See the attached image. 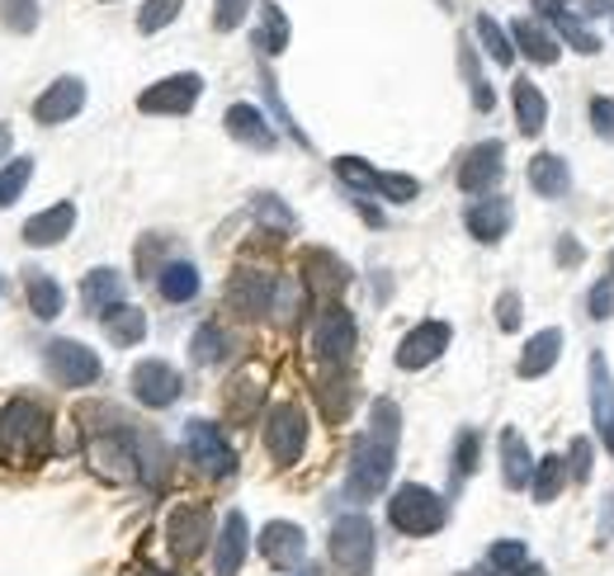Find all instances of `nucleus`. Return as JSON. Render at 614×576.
<instances>
[{
    "instance_id": "obj_1",
    "label": "nucleus",
    "mask_w": 614,
    "mask_h": 576,
    "mask_svg": "<svg viewBox=\"0 0 614 576\" xmlns=\"http://www.w3.org/2000/svg\"><path fill=\"white\" fill-rule=\"evenodd\" d=\"M398 435H402V411L392 397H379L369 411V430L354 445L350 459V496L354 501H373L392 482V463H398Z\"/></svg>"
},
{
    "instance_id": "obj_2",
    "label": "nucleus",
    "mask_w": 614,
    "mask_h": 576,
    "mask_svg": "<svg viewBox=\"0 0 614 576\" xmlns=\"http://www.w3.org/2000/svg\"><path fill=\"white\" fill-rule=\"evenodd\" d=\"M48 445H52V416L29 397H14L0 411V449L14 453V459H43Z\"/></svg>"
},
{
    "instance_id": "obj_3",
    "label": "nucleus",
    "mask_w": 614,
    "mask_h": 576,
    "mask_svg": "<svg viewBox=\"0 0 614 576\" xmlns=\"http://www.w3.org/2000/svg\"><path fill=\"white\" fill-rule=\"evenodd\" d=\"M449 520V506L440 491H430L421 482H402L398 491L388 496V525L407 534V539H426Z\"/></svg>"
},
{
    "instance_id": "obj_4",
    "label": "nucleus",
    "mask_w": 614,
    "mask_h": 576,
    "mask_svg": "<svg viewBox=\"0 0 614 576\" xmlns=\"http://www.w3.org/2000/svg\"><path fill=\"white\" fill-rule=\"evenodd\" d=\"M331 572L335 576H369L373 567V525H369V515L360 510H350L341 515V520L331 525Z\"/></svg>"
},
{
    "instance_id": "obj_5",
    "label": "nucleus",
    "mask_w": 614,
    "mask_h": 576,
    "mask_svg": "<svg viewBox=\"0 0 614 576\" xmlns=\"http://www.w3.org/2000/svg\"><path fill=\"white\" fill-rule=\"evenodd\" d=\"M354 341H360V326H354V312H350V307L327 303L322 312H316L312 350L327 360V369H341L350 354H354Z\"/></svg>"
},
{
    "instance_id": "obj_6",
    "label": "nucleus",
    "mask_w": 614,
    "mask_h": 576,
    "mask_svg": "<svg viewBox=\"0 0 614 576\" xmlns=\"http://www.w3.org/2000/svg\"><path fill=\"white\" fill-rule=\"evenodd\" d=\"M208 539H213V510H208V501H185V506L170 510L166 544L175 553V563H194Z\"/></svg>"
},
{
    "instance_id": "obj_7",
    "label": "nucleus",
    "mask_w": 614,
    "mask_h": 576,
    "mask_svg": "<svg viewBox=\"0 0 614 576\" xmlns=\"http://www.w3.org/2000/svg\"><path fill=\"white\" fill-rule=\"evenodd\" d=\"M265 449H270V459L280 468L303 459V449H308V416H303V407H293V402L270 407V416H265Z\"/></svg>"
},
{
    "instance_id": "obj_8",
    "label": "nucleus",
    "mask_w": 614,
    "mask_h": 576,
    "mask_svg": "<svg viewBox=\"0 0 614 576\" xmlns=\"http://www.w3.org/2000/svg\"><path fill=\"white\" fill-rule=\"evenodd\" d=\"M185 449H189L194 468L208 472V478H232L236 472V449L227 445V435L213 421H189L185 426Z\"/></svg>"
},
{
    "instance_id": "obj_9",
    "label": "nucleus",
    "mask_w": 614,
    "mask_h": 576,
    "mask_svg": "<svg viewBox=\"0 0 614 576\" xmlns=\"http://www.w3.org/2000/svg\"><path fill=\"white\" fill-rule=\"evenodd\" d=\"M43 360H48V373L62 388H90L105 373L100 354H95L90 345H81V341H48Z\"/></svg>"
},
{
    "instance_id": "obj_10",
    "label": "nucleus",
    "mask_w": 614,
    "mask_h": 576,
    "mask_svg": "<svg viewBox=\"0 0 614 576\" xmlns=\"http://www.w3.org/2000/svg\"><path fill=\"white\" fill-rule=\"evenodd\" d=\"M506 175V143H497V137H487V143L468 147L464 166H459V189L464 194H491V185H497Z\"/></svg>"
},
{
    "instance_id": "obj_11",
    "label": "nucleus",
    "mask_w": 614,
    "mask_h": 576,
    "mask_svg": "<svg viewBox=\"0 0 614 576\" xmlns=\"http://www.w3.org/2000/svg\"><path fill=\"white\" fill-rule=\"evenodd\" d=\"M255 544H261V558H265L274 572H299L303 558H308V534L293 525V520H270Z\"/></svg>"
},
{
    "instance_id": "obj_12",
    "label": "nucleus",
    "mask_w": 614,
    "mask_h": 576,
    "mask_svg": "<svg viewBox=\"0 0 614 576\" xmlns=\"http://www.w3.org/2000/svg\"><path fill=\"white\" fill-rule=\"evenodd\" d=\"M199 90H204V76L181 71V76H166V81H156L152 90H143L137 109H143V114H189L194 105H199Z\"/></svg>"
},
{
    "instance_id": "obj_13",
    "label": "nucleus",
    "mask_w": 614,
    "mask_h": 576,
    "mask_svg": "<svg viewBox=\"0 0 614 576\" xmlns=\"http://www.w3.org/2000/svg\"><path fill=\"white\" fill-rule=\"evenodd\" d=\"M128 383H133V397H137V402L152 407V411L170 407L175 397L185 392V379H181V373H175L166 360H143V364L133 369V379H128Z\"/></svg>"
},
{
    "instance_id": "obj_14",
    "label": "nucleus",
    "mask_w": 614,
    "mask_h": 576,
    "mask_svg": "<svg viewBox=\"0 0 614 576\" xmlns=\"http://www.w3.org/2000/svg\"><path fill=\"white\" fill-rule=\"evenodd\" d=\"M586 373H591V426H596L605 453L614 459V379H610V360L601 350L591 354Z\"/></svg>"
},
{
    "instance_id": "obj_15",
    "label": "nucleus",
    "mask_w": 614,
    "mask_h": 576,
    "mask_svg": "<svg viewBox=\"0 0 614 576\" xmlns=\"http://www.w3.org/2000/svg\"><path fill=\"white\" fill-rule=\"evenodd\" d=\"M510 217H515V208H510L506 194H483V198H472V204L464 208V227L478 236L483 246H497L501 236L510 232Z\"/></svg>"
},
{
    "instance_id": "obj_16",
    "label": "nucleus",
    "mask_w": 614,
    "mask_h": 576,
    "mask_svg": "<svg viewBox=\"0 0 614 576\" xmlns=\"http://www.w3.org/2000/svg\"><path fill=\"white\" fill-rule=\"evenodd\" d=\"M449 322H421V326H411L407 335H402V345H398V369H407V373H416V369H426V364H435L445 354V345H449Z\"/></svg>"
},
{
    "instance_id": "obj_17",
    "label": "nucleus",
    "mask_w": 614,
    "mask_h": 576,
    "mask_svg": "<svg viewBox=\"0 0 614 576\" xmlns=\"http://www.w3.org/2000/svg\"><path fill=\"white\" fill-rule=\"evenodd\" d=\"M86 109V81L81 76H62V81H52L43 95L33 99V118L38 124H67V118H76Z\"/></svg>"
},
{
    "instance_id": "obj_18",
    "label": "nucleus",
    "mask_w": 614,
    "mask_h": 576,
    "mask_svg": "<svg viewBox=\"0 0 614 576\" xmlns=\"http://www.w3.org/2000/svg\"><path fill=\"white\" fill-rule=\"evenodd\" d=\"M251 553V529H246V515L242 510H227L223 515V529H217V544H213V576H236Z\"/></svg>"
},
{
    "instance_id": "obj_19",
    "label": "nucleus",
    "mask_w": 614,
    "mask_h": 576,
    "mask_svg": "<svg viewBox=\"0 0 614 576\" xmlns=\"http://www.w3.org/2000/svg\"><path fill=\"white\" fill-rule=\"evenodd\" d=\"M274 297H280V280H274V274H261V270H242L227 289V303L246 316L274 312Z\"/></svg>"
},
{
    "instance_id": "obj_20",
    "label": "nucleus",
    "mask_w": 614,
    "mask_h": 576,
    "mask_svg": "<svg viewBox=\"0 0 614 576\" xmlns=\"http://www.w3.org/2000/svg\"><path fill=\"white\" fill-rule=\"evenodd\" d=\"M534 10H539V14L548 19V25L563 33V43H567V48H577V52H586V57H596V52H601V38L591 33L577 14H572V10L563 6V0H534Z\"/></svg>"
},
{
    "instance_id": "obj_21",
    "label": "nucleus",
    "mask_w": 614,
    "mask_h": 576,
    "mask_svg": "<svg viewBox=\"0 0 614 576\" xmlns=\"http://www.w3.org/2000/svg\"><path fill=\"white\" fill-rule=\"evenodd\" d=\"M510 105H515V124H520L525 137H539V133H544V124H548V99H544L539 86L529 81V76H515Z\"/></svg>"
},
{
    "instance_id": "obj_22",
    "label": "nucleus",
    "mask_w": 614,
    "mask_h": 576,
    "mask_svg": "<svg viewBox=\"0 0 614 576\" xmlns=\"http://www.w3.org/2000/svg\"><path fill=\"white\" fill-rule=\"evenodd\" d=\"M71 227H76V204H52L25 223V242L29 246H57L62 236H71Z\"/></svg>"
},
{
    "instance_id": "obj_23",
    "label": "nucleus",
    "mask_w": 614,
    "mask_h": 576,
    "mask_svg": "<svg viewBox=\"0 0 614 576\" xmlns=\"http://www.w3.org/2000/svg\"><path fill=\"white\" fill-rule=\"evenodd\" d=\"M529 189L539 198H567L572 194V166L563 162V156L539 152L529 162Z\"/></svg>"
},
{
    "instance_id": "obj_24",
    "label": "nucleus",
    "mask_w": 614,
    "mask_h": 576,
    "mask_svg": "<svg viewBox=\"0 0 614 576\" xmlns=\"http://www.w3.org/2000/svg\"><path fill=\"white\" fill-rule=\"evenodd\" d=\"M501 482L510 491H525L534 482V459H529V440L520 430H501Z\"/></svg>"
},
{
    "instance_id": "obj_25",
    "label": "nucleus",
    "mask_w": 614,
    "mask_h": 576,
    "mask_svg": "<svg viewBox=\"0 0 614 576\" xmlns=\"http://www.w3.org/2000/svg\"><path fill=\"white\" fill-rule=\"evenodd\" d=\"M558 354H563V331L548 326L539 335H529V345L520 354V364H515V373H520V379H544V373L558 364Z\"/></svg>"
},
{
    "instance_id": "obj_26",
    "label": "nucleus",
    "mask_w": 614,
    "mask_h": 576,
    "mask_svg": "<svg viewBox=\"0 0 614 576\" xmlns=\"http://www.w3.org/2000/svg\"><path fill=\"white\" fill-rule=\"evenodd\" d=\"M223 124H227V133L236 137V143H246L255 152H270L274 147V128L265 124V114L255 109V105H232Z\"/></svg>"
},
{
    "instance_id": "obj_27",
    "label": "nucleus",
    "mask_w": 614,
    "mask_h": 576,
    "mask_svg": "<svg viewBox=\"0 0 614 576\" xmlns=\"http://www.w3.org/2000/svg\"><path fill=\"white\" fill-rule=\"evenodd\" d=\"M510 43H520V52L529 57V62H539V67H553L558 62V38H553L539 19H515L510 25Z\"/></svg>"
},
{
    "instance_id": "obj_28",
    "label": "nucleus",
    "mask_w": 614,
    "mask_h": 576,
    "mask_svg": "<svg viewBox=\"0 0 614 576\" xmlns=\"http://www.w3.org/2000/svg\"><path fill=\"white\" fill-rule=\"evenodd\" d=\"M25 293H29V312L38 322H52V316H62V307H67L62 284L43 270H25Z\"/></svg>"
},
{
    "instance_id": "obj_29",
    "label": "nucleus",
    "mask_w": 614,
    "mask_h": 576,
    "mask_svg": "<svg viewBox=\"0 0 614 576\" xmlns=\"http://www.w3.org/2000/svg\"><path fill=\"white\" fill-rule=\"evenodd\" d=\"M81 297H86L90 316H105L109 307L124 303V274H118V270H90L86 284H81Z\"/></svg>"
},
{
    "instance_id": "obj_30",
    "label": "nucleus",
    "mask_w": 614,
    "mask_h": 576,
    "mask_svg": "<svg viewBox=\"0 0 614 576\" xmlns=\"http://www.w3.org/2000/svg\"><path fill=\"white\" fill-rule=\"evenodd\" d=\"M308 284H312V293L316 297H335V293H341L345 284H350V270L341 265V261H335V255H327V251H308Z\"/></svg>"
},
{
    "instance_id": "obj_31",
    "label": "nucleus",
    "mask_w": 614,
    "mask_h": 576,
    "mask_svg": "<svg viewBox=\"0 0 614 576\" xmlns=\"http://www.w3.org/2000/svg\"><path fill=\"white\" fill-rule=\"evenodd\" d=\"M567 478H572V468H567L563 453H548V459H539V463H534V482H529L534 501L553 506V501H558V491L567 487Z\"/></svg>"
},
{
    "instance_id": "obj_32",
    "label": "nucleus",
    "mask_w": 614,
    "mask_h": 576,
    "mask_svg": "<svg viewBox=\"0 0 614 576\" xmlns=\"http://www.w3.org/2000/svg\"><path fill=\"white\" fill-rule=\"evenodd\" d=\"M105 331H109V341L114 345H137L147 335V312L143 307H133V303H118V307H109L105 316Z\"/></svg>"
},
{
    "instance_id": "obj_33",
    "label": "nucleus",
    "mask_w": 614,
    "mask_h": 576,
    "mask_svg": "<svg viewBox=\"0 0 614 576\" xmlns=\"http://www.w3.org/2000/svg\"><path fill=\"white\" fill-rule=\"evenodd\" d=\"M156 289H162L166 303H189V297L199 293V270L189 261H170V265H162V274H156Z\"/></svg>"
},
{
    "instance_id": "obj_34",
    "label": "nucleus",
    "mask_w": 614,
    "mask_h": 576,
    "mask_svg": "<svg viewBox=\"0 0 614 576\" xmlns=\"http://www.w3.org/2000/svg\"><path fill=\"white\" fill-rule=\"evenodd\" d=\"M251 43L261 48L265 57H274V52L289 48V14L274 6V0H265V6H261V29L251 33Z\"/></svg>"
},
{
    "instance_id": "obj_35",
    "label": "nucleus",
    "mask_w": 614,
    "mask_h": 576,
    "mask_svg": "<svg viewBox=\"0 0 614 576\" xmlns=\"http://www.w3.org/2000/svg\"><path fill=\"white\" fill-rule=\"evenodd\" d=\"M335 175L354 189V198H369V194H379V175L383 170H373L369 162H360V156H335Z\"/></svg>"
},
{
    "instance_id": "obj_36",
    "label": "nucleus",
    "mask_w": 614,
    "mask_h": 576,
    "mask_svg": "<svg viewBox=\"0 0 614 576\" xmlns=\"http://www.w3.org/2000/svg\"><path fill=\"white\" fill-rule=\"evenodd\" d=\"M189 354H194V364H217L227 354V331L217 326V322H204L199 331H194Z\"/></svg>"
},
{
    "instance_id": "obj_37",
    "label": "nucleus",
    "mask_w": 614,
    "mask_h": 576,
    "mask_svg": "<svg viewBox=\"0 0 614 576\" xmlns=\"http://www.w3.org/2000/svg\"><path fill=\"white\" fill-rule=\"evenodd\" d=\"M472 29H478L483 48L491 52V62H501V67H510V62H515V48H510V38H506V29H501L491 14H478V25H472Z\"/></svg>"
},
{
    "instance_id": "obj_38",
    "label": "nucleus",
    "mask_w": 614,
    "mask_h": 576,
    "mask_svg": "<svg viewBox=\"0 0 614 576\" xmlns=\"http://www.w3.org/2000/svg\"><path fill=\"white\" fill-rule=\"evenodd\" d=\"M483 459V430H459V445H454V478H468Z\"/></svg>"
},
{
    "instance_id": "obj_39",
    "label": "nucleus",
    "mask_w": 614,
    "mask_h": 576,
    "mask_svg": "<svg viewBox=\"0 0 614 576\" xmlns=\"http://www.w3.org/2000/svg\"><path fill=\"white\" fill-rule=\"evenodd\" d=\"M525 563H529V548H525L520 539H501V544L487 548V567H491V572H506V576H510L515 567H525Z\"/></svg>"
},
{
    "instance_id": "obj_40",
    "label": "nucleus",
    "mask_w": 614,
    "mask_h": 576,
    "mask_svg": "<svg viewBox=\"0 0 614 576\" xmlns=\"http://www.w3.org/2000/svg\"><path fill=\"white\" fill-rule=\"evenodd\" d=\"M29 175H33V162H29V156H19L14 166H0V208H6V204H14V198L25 194Z\"/></svg>"
},
{
    "instance_id": "obj_41",
    "label": "nucleus",
    "mask_w": 614,
    "mask_h": 576,
    "mask_svg": "<svg viewBox=\"0 0 614 576\" xmlns=\"http://www.w3.org/2000/svg\"><path fill=\"white\" fill-rule=\"evenodd\" d=\"M181 6H185V0H147V6H143V14H137V29H143V33L166 29L170 19L181 14Z\"/></svg>"
},
{
    "instance_id": "obj_42",
    "label": "nucleus",
    "mask_w": 614,
    "mask_h": 576,
    "mask_svg": "<svg viewBox=\"0 0 614 576\" xmlns=\"http://www.w3.org/2000/svg\"><path fill=\"white\" fill-rule=\"evenodd\" d=\"M586 118H591V128H596L605 143H614V99L591 95V99H586Z\"/></svg>"
},
{
    "instance_id": "obj_43",
    "label": "nucleus",
    "mask_w": 614,
    "mask_h": 576,
    "mask_svg": "<svg viewBox=\"0 0 614 576\" xmlns=\"http://www.w3.org/2000/svg\"><path fill=\"white\" fill-rule=\"evenodd\" d=\"M6 25L14 33H33L38 29V0H6Z\"/></svg>"
},
{
    "instance_id": "obj_44",
    "label": "nucleus",
    "mask_w": 614,
    "mask_h": 576,
    "mask_svg": "<svg viewBox=\"0 0 614 576\" xmlns=\"http://www.w3.org/2000/svg\"><path fill=\"white\" fill-rule=\"evenodd\" d=\"M316 397H322V407H327L331 421H341L345 407H350V383H345V379H331V383L316 388Z\"/></svg>"
},
{
    "instance_id": "obj_45",
    "label": "nucleus",
    "mask_w": 614,
    "mask_h": 576,
    "mask_svg": "<svg viewBox=\"0 0 614 576\" xmlns=\"http://www.w3.org/2000/svg\"><path fill=\"white\" fill-rule=\"evenodd\" d=\"M246 10H251V0H213V25L223 33H232L246 19Z\"/></svg>"
},
{
    "instance_id": "obj_46",
    "label": "nucleus",
    "mask_w": 614,
    "mask_h": 576,
    "mask_svg": "<svg viewBox=\"0 0 614 576\" xmlns=\"http://www.w3.org/2000/svg\"><path fill=\"white\" fill-rule=\"evenodd\" d=\"M586 307H591V316H596V322L614 316V280L591 284V293H586Z\"/></svg>"
},
{
    "instance_id": "obj_47",
    "label": "nucleus",
    "mask_w": 614,
    "mask_h": 576,
    "mask_svg": "<svg viewBox=\"0 0 614 576\" xmlns=\"http://www.w3.org/2000/svg\"><path fill=\"white\" fill-rule=\"evenodd\" d=\"M591 459H596V453H591V440H586V435H582V440H572V449H567V468H572V478H577V482L591 478Z\"/></svg>"
},
{
    "instance_id": "obj_48",
    "label": "nucleus",
    "mask_w": 614,
    "mask_h": 576,
    "mask_svg": "<svg viewBox=\"0 0 614 576\" xmlns=\"http://www.w3.org/2000/svg\"><path fill=\"white\" fill-rule=\"evenodd\" d=\"M255 213H261V223L280 227V232H289V227H293V213H289L284 204H274L270 194H261V198H255Z\"/></svg>"
},
{
    "instance_id": "obj_49",
    "label": "nucleus",
    "mask_w": 614,
    "mask_h": 576,
    "mask_svg": "<svg viewBox=\"0 0 614 576\" xmlns=\"http://www.w3.org/2000/svg\"><path fill=\"white\" fill-rule=\"evenodd\" d=\"M520 307H525V303H520V293H510V289H506V293L497 297V326H501V331H515V326H520V316H525Z\"/></svg>"
},
{
    "instance_id": "obj_50",
    "label": "nucleus",
    "mask_w": 614,
    "mask_h": 576,
    "mask_svg": "<svg viewBox=\"0 0 614 576\" xmlns=\"http://www.w3.org/2000/svg\"><path fill=\"white\" fill-rule=\"evenodd\" d=\"M558 261H563V265H577V261H582V246L572 242V236H558Z\"/></svg>"
},
{
    "instance_id": "obj_51",
    "label": "nucleus",
    "mask_w": 614,
    "mask_h": 576,
    "mask_svg": "<svg viewBox=\"0 0 614 576\" xmlns=\"http://www.w3.org/2000/svg\"><path fill=\"white\" fill-rule=\"evenodd\" d=\"M614 539V496H605V525H601V544Z\"/></svg>"
},
{
    "instance_id": "obj_52",
    "label": "nucleus",
    "mask_w": 614,
    "mask_h": 576,
    "mask_svg": "<svg viewBox=\"0 0 614 576\" xmlns=\"http://www.w3.org/2000/svg\"><path fill=\"white\" fill-rule=\"evenodd\" d=\"M510 576H544V567L539 563H525V567H515Z\"/></svg>"
},
{
    "instance_id": "obj_53",
    "label": "nucleus",
    "mask_w": 614,
    "mask_h": 576,
    "mask_svg": "<svg viewBox=\"0 0 614 576\" xmlns=\"http://www.w3.org/2000/svg\"><path fill=\"white\" fill-rule=\"evenodd\" d=\"M464 576H501V572H491V567H478V572H464Z\"/></svg>"
},
{
    "instance_id": "obj_54",
    "label": "nucleus",
    "mask_w": 614,
    "mask_h": 576,
    "mask_svg": "<svg viewBox=\"0 0 614 576\" xmlns=\"http://www.w3.org/2000/svg\"><path fill=\"white\" fill-rule=\"evenodd\" d=\"M137 576H175V572H156V567H143V572H137Z\"/></svg>"
},
{
    "instance_id": "obj_55",
    "label": "nucleus",
    "mask_w": 614,
    "mask_h": 576,
    "mask_svg": "<svg viewBox=\"0 0 614 576\" xmlns=\"http://www.w3.org/2000/svg\"><path fill=\"white\" fill-rule=\"evenodd\" d=\"M299 576H322V567H299Z\"/></svg>"
},
{
    "instance_id": "obj_56",
    "label": "nucleus",
    "mask_w": 614,
    "mask_h": 576,
    "mask_svg": "<svg viewBox=\"0 0 614 576\" xmlns=\"http://www.w3.org/2000/svg\"><path fill=\"white\" fill-rule=\"evenodd\" d=\"M6 143H10V133H6V128H0V152H6Z\"/></svg>"
},
{
    "instance_id": "obj_57",
    "label": "nucleus",
    "mask_w": 614,
    "mask_h": 576,
    "mask_svg": "<svg viewBox=\"0 0 614 576\" xmlns=\"http://www.w3.org/2000/svg\"><path fill=\"white\" fill-rule=\"evenodd\" d=\"M610 280H614V274H610Z\"/></svg>"
}]
</instances>
